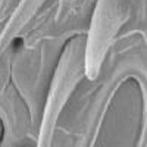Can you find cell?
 <instances>
[{"mask_svg":"<svg viewBox=\"0 0 147 147\" xmlns=\"http://www.w3.org/2000/svg\"><path fill=\"white\" fill-rule=\"evenodd\" d=\"M84 77H85V37L77 35L66 43L62 55H60L56 71L53 74L43 112L37 147H50L59 115Z\"/></svg>","mask_w":147,"mask_h":147,"instance_id":"cell-1","label":"cell"},{"mask_svg":"<svg viewBox=\"0 0 147 147\" xmlns=\"http://www.w3.org/2000/svg\"><path fill=\"white\" fill-rule=\"evenodd\" d=\"M128 13L124 0H99L96 3L90 31L85 37V75L88 80H96L99 75L105 56Z\"/></svg>","mask_w":147,"mask_h":147,"instance_id":"cell-2","label":"cell"},{"mask_svg":"<svg viewBox=\"0 0 147 147\" xmlns=\"http://www.w3.org/2000/svg\"><path fill=\"white\" fill-rule=\"evenodd\" d=\"M2 136H3V127H2V121H0V140H2Z\"/></svg>","mask_w":147,"mask_h":147,"instance_id":"cell-3","label":"cell"}]
</instances>
